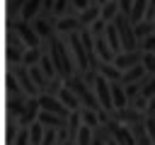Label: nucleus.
I'll use <instances>...</instances> for the list:
<instances>
[{"label":"nucleus","instance_id":"bb28decb","mask_svg":"<svg viewBox=\"0 0 155 145\" xmlns=\"http://www.w3.org/2000/svg\"><path fill=\"white\" fill-rule=\"evenodd\" d=\"M82 123H87V126H92V128H97L102 121H99V111H94V109H87V106H82Z\"/></svg>","mask_w":155,"mask_h":145},{"label":"nucleus","instance_id":"c9c22d12","mask_svg":"<svg viewBox=\"0 0 155 145\" xmlns=\"http://www.w3.org/2000/svg\"><path fill=\"white\" fill-rule=\"evenodd\" d=\"M143 65L150 75H155V53H143Z\"/></svg>","mask_w":155,"mask_h":145},{"label":"nucleus","instance_id":"20e7f679","mask_svg":"<svg viewBox=\"0 0 155 145\" xmlns=\"http://www.w3.org/2000/svg\"><path fill=\"white\" fill-rule=\"evenodd\" d=\"M7 29H15V31L19 34V39H22L29 48H36V46L44 44V41L39 39V34L34 31L31 22H27V19H22V17H17V19H7Z\"/></svg>","mask_w":155,"mask_h":145},{"label":"nucleus","instance_id":"f03ea898","mask_svg":"<svg viewBox=\"0 0 155 145\" xmlns=\"http://www.w3.org/2000/svg\"><path fill=\"white\" fill-rule=\"evenodd\" d=\"M65 85L78 94V99L82 102V106L94 109V111H99V109H102V104H99V99H97V94H94V87H90V85L85 82L82 72H75L73 77H68V80H65Z\"/></svg>","mask_w":155,"mask_h":145},{"label":"nucleus","instance_id":"473e14b6","mask_svg":"<svg viewBox=\"0 0 155 145\" xmlns=\"http://www.w3.org/2000/svg\"><path fill=\"white\" fill-rule=\"evenodd\" d=\"M140 51L143 53H155V34H150L140 41Z\"/></svg>","mask_w":155,"mask_h":145},{"label":"nucleus","instance_id":"a878e982","mask_svg":"<svg viewBox=\"0 0 155 145\" xmlns=\"http://www.w3.org/2000/svg\"><path fill=\"white\" fill-rule=\"evenodd\" d=\"M44 133H46V126L36 118L31 126H29V135H31V145H41V140H44Z\"/></svg>","mask_w":155,"mask_h":145},{"label":"nucleus","instance_id":"a211bd4d","mask_svg":"<svg viewBox=\"0 0 155 145\" xmlns=\"http://www.w3.org/2000/svg\"><path fill=\"white\" fill-rule=\"evenodd\" d=\"M19 128H22L19 126V118H15V116L7 114V118H5V145H15Z\"/></svg>","mask_w":155,"mask_h":145},{"label":"nucleus","instance_id":"ea45409f","mask_svg":"<svg viewBox=\"0 0 155 145\" xmlns=\"http://www.w3.org/2000/svg\"><path fill=\"white\" fill-rule=\"evenodd\" d=\"M145 116H153L155 118V94L150 97V102H148V109H145Z\"/></svg>","mask_w":155,"mask_h":145},{"label":"nucleus","instance_id":"e433bc0d","mask_svg":"<svg viewBox=\"0 0 155 145\" xmlns=\"http://www.w3.org/2000/svg\"><path fill=\"white\" fill-rule=\"evenodd\" d=\"M145 130H148L150 140L155 143V118H153V116H145Z\"/></svg>","mask_w":155,"mask_h":145},{"label":"nucleus","instance_id":"79ce46f5","mask_svg":"<svg viewBox=\"0 0 155 145\" xmlns=\"http://www.w3.org/2000/svg\"><path fill=\"white\" fill-rule=\"evenodd\" d=\"M56 145H63V143H56Z\"/></svg>","mask_w":155,"mask_h":145},{"label":"nucleus","instance_id":"aec40b11","mask_svg":"<svg viewBox=\"0 0 155 145\" xmlns=\"http://www.w3.org/2000/svg\"><path fill=\"white\" fill-rule=\"evenodd\" d=\"M78 17H80V24H82V27H90L92 22H97V19L102 17V5L92 2V5H90V7L85 10V12H80Z\"/></svg>","mask_w":155,"mask_h":145},{"label":"nucleus","instance_id":"f8f14e48","mask_svg":"<svg viewBox=\"0 0 155 145\" xmlns=\"http://www.w3.org/2000/svg\"><path fill=\"white\" fill-rule=\"evenodd\" d=\"M31 27H34V31L39 34V39H41L44 44H48V39H53V36H56V24H53L51 19L36 17V19H31Z\"/></svg>","mask_w":155,"mask_h":145},{"label":"nucleus","instance_id":"cd10ccee","mask_svg":"<svg viewBox=\"0 0 155 145\" xmlns=\"http://www.w3.org/2000/svg\"><path fill=\"white\" fill-rule=\"evenodd\" d=\"M92 135H94V128L82 123L80 130H78V145H92Z\"/></svg>","mask_w":155,"mask_h":145},{"label":"nucleus","instance_id":"5701e85b","mask_svg":"<svg viewBox=\"0 0 155 145\" xmlns=\"http://www.w3.org/2000/svg\"><path fill=\"white\" fill-rule=\"evenodd\" d=\"M119 14H121L119 0H109V2H104V5H102V19H107V22H114Z\"/></svg>","mask_w":155,"mask_h":145},{"label":"nucleus","instance_id":"4468645a","mask_svg":"<svg viewBox=\"0 0 155 145\" xmlns=\"http://www.w3.org/2000/svg\"><path fill=\"white\" fill-rule=\"evenodd\" d=\"M5 94H7V97H24V99L29 97V94L24 92V87L19 85L17 75H15L10 68H7V72H5Z\"/></svg>","mask_w":155,"mask_h":145},{"label":"nucleus","instance_id":"412c9836","mask_svg":"<svg viewBox=\"0 0 155 145\" xmlns=\"http://www.w3.org/2000/svg\"><path fill=\"white\" fill-rule=\"evenodd\" d=\"M133 31H136V39H138V41H143L145 36L155 34V22H153V19H143V22H136V24H133Z\"/></svg>","mask_w":155,"mask_h":145},{"label":"nucleus","instance_id":"0eeeda50","mask_svg":"<svg viewBox=\"0 0 155 145\" xmlns=\"http://www.w3.org/2000/svg\"><path fill=\"white\" fill-rule=\"evenodd\" d=\"M94 94H97L102 109H107V111H114V109H116V106H114V97H111V82H109L102 72H99V77H97V82H94Z\"/></svg>","mask_w":155,"mask_h":145},{"label":"nucleus","instance_id":"72a5a7b5","mask_svg":"<svg viewBox=\"0 0 155 145\" xmlns=\"http://www.w3.org/2000/svg\"><path fill=\"white\" fill-rule=\"evenodd\" d=\"M15 145H31V135H29V128H19Z\"/></svg>","mask_w":155,"mask_h":145},{"label":"nucleus","instance_id":"9b49d317","mask_svg":"<svg viewBox=\"0 0 155 145\" xmlns=\"http://www.w3.org/2000/svg\"><path fill=\"white\" fill-rule=\"evenodd\" d=\"M82 24H80V17L78 14H65V17H58L56 19V34H73V31H80Z\"/></svg>","mask_w":155,"mask_h":145},{"label":"nucleus","instance_id":"f257e3e1","mask_svg":"<svg viewBox=\"0 0 155 145\" xmlns=\"http://www.w3.org/2000/svg\"><path fill=\"white\" fill-rule=\"evenodd\" d=\"M48 56L53 58L56 63V70L61 77H73L78 72V65H75V58H73V51L68 46V39L63 34H56L53 39H48Z\"/></svg>","mask_w":155,"mask_h":145},{"label":"nucleus","instance_id":"2eb2a0df","mask_svg":"<svg viewBox=\"0 0 155 145\" xmlns=\"http://www.w3.org/2000/svg\"><path fill=\"white\" fill-rule=\"evenodd\" d=\"M58 99H61V102H63L70 111H80V109H82V102L78 99V94H75L68 85H63V89L58 92Z\"/></svg>","mask_w":155,"mask_h":145},{"label":"nucleus","instance_id":"39448f33","mask_svg":"<svg viewBox=\"0 0 155 145\" xmlns=\"http://www.w3.org/2000/svg\"><path fill=\"white\" fill-rule=\"evenodd\" d=\"M107 128H109L111 138H114L119 145H138L131 126H126V123H121V121H116V118H109V121H107Z\"/></svg>","mask_w":155,"mask_h":145},{"label":"nucleus","instance_id":"f3484780","mask_svg":"<svg viewBox=\"0 0 155 145\" xmlns=\"http://www.w3.org/2000/svg\"><path fill=\"white\" fill-rule=\"evenodd\" d=\"M39 121L46 126V128H63V126H68V118H63V116H58V114H53V111H39Z\"/></svg>","mask_w":155,"mask_h":145},{"label":"nucleus","instance_id":"a19ab883","mask_svg":"<svg viewBox=\"0 0 155 145\" xmlns=\"http://www.w3.org/2000/svg\"><path fill=\"white\" fill-rule=\"evenodd\" d=\"M94 2H97V5H104V2H109V0H94Z\"/></svg>","mask_w":155,"mask_h":145},{"label":"nucleus","instance_id":"9d476101","mask_svg":"<svg viewBox=\"0 0 155 145\" xmlns=\"http://www.w3.org/2000/svg\"><path fill=\"white\" fill-rule=\"evenodd\" d=\"M138 63H143V51L138 48V51H124V53H119L116 58H114V65L119 68V70H128V68H133V65H138Z\"/></svg>","mask_w":155,"mask_h":145},{"label":"nucleus","instance_id":"58836bf2","mask_svg":"<svg viewBox=\"0 0 155 145\" xmlns=\"http://www.w3.org/2000/svg\"><path fill=\"white\" fill-rule=\"evenodd\" d=\"M119 7H121V14H128V17H131V10H133V0H119Z\"/></svg>","mask_w":155,"mask_h":145},{"label":"nucleus","instance_id":"f704fd0d","mask_svg":"<svg viewBox=\"0 0 155 145\" xmlns=\"http://www.w3.org/2000/svg\"><path fill=\"white\" fill-rule=\"evenodd\" d=\"M94 0H73V14H80V12H85L90 5H92Z\"/></svg>","mask_w":155,"mask_h":145},{"label":"nucleus","instance_id":"6ab92c4d","mask_svg":"<svg viewBox=\"0 0 155 145\" xmlns=\"http://www.w3.org/2000/svg\"><path fill=\"white\" fill-rule=\"evenodd\" d=\"M145 75H148L145 65H143V63H138V65H133V68L124 70V77H121V82H124V85H131V82H140Z\"/></svg>","mask_w":155,"mask_h":145},{"label":"nucleus","instance_id":"c756f323","mask_svg":"<svg viewBox=\"0 0 155 145\" xmlns=\"http://www.w3.org/2000/svg\"><path fill=\"white\" fill-rule=\"evenodd\" d=\"M63 85H65V77H61V75H58V77H53V80L48 82V87H46V94L58 97V92L63 89ZM41 94H44V92H41Z\"/></svg>","mask_w":155,"mask_h":145},{"label":"nucleus","instance_id":"1a4fd4ad","mask_svg":"<svg viewBox=\"0 0 155 145\" xmlns=\"http://www.w3.org/2000/svg\"><path fill=\"white\" fill-rule=\"evenodd\" d=\"M111 118H116V121H121L126 126H136V123L145 121V114L138 111V109H133V106H124V109H114L111 111Z\"/></svg>","mask_w":155,"mask_h":145},{"label":"nucleus","instance_id":"2f4dec72","mask_svg":"<svg viewBox=\"0 0 155 145\" xmlns=\"http://www.w3.org/2000/svg\"><path fill=\"white\" fill-rule=\"evenodd\" d=\"M56 143H58V128H46L41 145H56Z\"/></svg>","mask_w":155,"mask_h":145},{"label":"nucleus","instance_id":"423d86ee","mask_svg":"<svg viewBox=\"0 0 155 145\" xmlns=\"http://www.w3.org/2000/svg\"><path fill=\"white\" fill-rule=\"evenodd\" d=\"M15 75H17V80H19V85L24 87V92L29 94V97H39L41 94V89L36 87V82L31 80V72H29V68L24 65V63H17V65H7Z\"/></svg>","mask_w":155,"mask_h":145},{"label":"nucleus","instance_id":"ddd939ff","mask_svg":"<svg viewBox=\"0 0 155 145\" xmlns=\"http://www.w3.org/2000/svg\"><path fill=\"white\" fill-rule=\"evenodd\" d=\"M39 111H41L39 97H29V99H27V109H24V114L19 116V126H22V128H29V126L39 118Z\"/></svg>","mask_w":155,"mask_h":145},{"label":"nucleus","instance_id":"7c9ffc66","mask_svg":"<svg viewBox=\"0 0 155 145\" xmlns=\"http://www.w3.org/2000/svg\"><path fill=\"white\" fill-rule=\"evenodd\" d=\"M107 24H109V22H107V19H102V17H99V19H97V22H92V24H90V31H92V34H94V36H102V34H104V31H107Z\"/></svg>","mask_w":155,"mask_h":145},{"label":"nucleus","instance_id":"4c0bfd02","mask_svg":"<svg viewBox=\"0 0 155 145\" xmlns=\"http://www.w3.org/2000/svg\"><path fill=\"white\" fill-rule=\"evenodd\" d=\"M143 94H145V97H153V94H155V75H150V80L145 82V87H143Z\"/></svg>","mask_w":155,"mask_h":145},{"label":"nucleus","instance_id":"393cba45","mask_svg":"<svg viewBox=\"0 0 155 145\" xmlns=\"http://www.w3.org/2000/svg\"><path fill=\"white\" fill-rule=\"evenodd\" d=\"M148 2L150 0H133V10H131V22H143L145 19V12H148Z\"/></svg>","mask_w":155,"mask_h":145},{"label":"nucleus","instance_id":"4be33fe9","mask_svg":"<svg viewBox=\"0 0 155 145\" xmlns=\"http://www.w3.org/2000/svg\"><path fill=\"white\" fill-rule=\"evenodd\" d=\"M41 5H44V0H27V5L22 10V19H27V22L36 19L39 12H41Z\"/></svg>","mask_w":155,"mask_h":145},{"label":"nucleus","instance_id":"6e6552de","mask_svg":"<svg viewBox=\"0 0 155 145\" xmlns=\"http://www.w3.org/2000/svg\"><path fill=\"white\" fill-rule=\"evenodd\" d=\"M39 106L44 109V111H53V114H58V116H63V118H68L73 111L58 99V97H53V94H39Z\"/></svg>","mask_w":155,"mask_h":145},{"label":"nucleus","instance_id":"7ed1b4c3","mask_svg":"<svg viewBox=\"0 0 155 145\" xmlns=\"http://www.w3.org/2000/svg\"><path fill=\"white\" fill-rule=\"evenodd\" d=\"M65 39H68V46H70V51H73V58H75L78 72H87V70H90V56H87V48H85V44H82L80 31L65 34Z\"/></svg>","mask_w":155,"mask_h":145},{"label":"nucleus","instance_id":"c85d7f7f","mask_svg":"<svg viewBox=\"0 0 155 145\" xmlns=\"http://www.w3.org/2000/svg\"><path fill=\"white\" fill-rule=\"evenodd\" d=\"M148 102H150V97H145V94H136V97H131V99H128V106H133V109H138V111H143V114H145Z\"/></svg>","mask_w":155,"mask_h":145},{"label":"nucleus","instance_id":"b1692460","mask_svg":"<svg viewBox=\"0 0 155 145\" xmlns=\"http://www.w3.org/2000/svg\"><path fill=\"white\" fill-rule=\"evenodd\" d=\"M99 72H102L109 82H116V80L124 77V70H119L114 63H99Z\"/></svg>","mask_w":155,"mask_h":145},{"label":"nucleus","instance_id":"dca6fc26","mask_svg":"<svg viewBox=\"0 0 155 145\" xmlns=\"http://www.w3.org/2000/svg\"><path fill=\"white\" fill-rule=\"evenodd\" d=\"M27 99H29V97H27ZM27 99H24V97H7V99H5L7 114L15 116V118H19V116L24 114V109H27Z\"/></svg>","mask_w":155,"mask_h":145}]
</instances>
